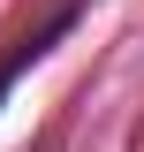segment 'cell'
Masks as SVG:
<instances>
[{"instance_id":"1","label":"cell","mask_w":144,"mask_h":152,"mask_svg":"<svg viewBox=\"0 0 144 152\" xmlns=\"http://www.w3.org/2000/svg\"><path fill=\"white\" fill-rule=\"evenodd\" d=\"M76 15H84V8H61V15H46L31 38H15V53L0 61V107H8V91H15V76H23V69H38V61H46V53L61 46V38L76 31Z\"/></svg>"}]
</instances>
